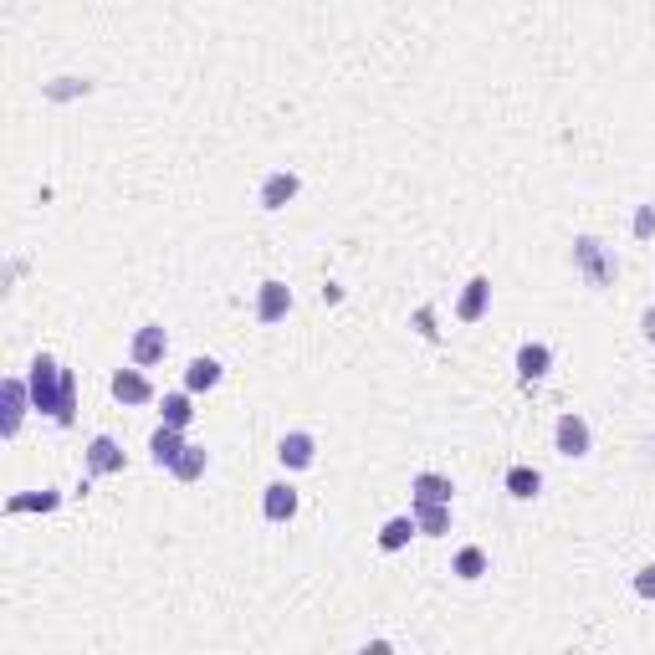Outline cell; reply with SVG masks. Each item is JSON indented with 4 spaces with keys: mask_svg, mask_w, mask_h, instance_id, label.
Masks as SVG:
<instances>
[{
    "mask_svg": "<svg viewBox=\"0 0 655 655\" xmlns=\"http://www.w3.org/2000/svg\"><path fill=\"white\" fill-rule=\"evenodd\" d=\"M635 594H640V599H655V563H645V569L635 574Z\"/></svg>",
    "mask_w": 655,
    "mask_h": 655,
    "instance_id": "cell-26",
    "label": "cell"
},
{
    "mask_svg": "<svg viewBox=\"0 0 655 655\" xmlns=\"http://www.w3.org/2000/svg\"><path fill=\"white\" fill-rule=\"evenodd\" d=\"M415 533H420V522H415V517H389L384 528H379V548H384V553H400Z\"/></svg>",
    "mask_w": 655,
    "mask_h": 655,
    "instance_id": "cell-19",
    "label": "cell"
},
{
    "mask_svg": "<svg viewBox=\"0 0 655 655\" xmlns=\"http://www.w3.org/2000/svg\"><path fill=\"white\" fill-rule=\"evenodd\" d=\"M67 379H72V369H62V364L47 359V354H36V359H31V374H26V384H31V410L57 415V405L67 400Z\"/></svg>",
    "mask_w": 655,
    "mask_h": 655,
    "instance_id": "cell-1",
    "label": "cell"
},
{
    "mask_svg": "<svg viewBox=\"0 0 655 655\" xmlns=\"http://www.w3.org/2000/svg\"><path fill=\"white\" fill-rule=\"evenodd\" d=\"M553 446H558V456H569V461H584L589 451H594V435H589V420L584 415H558V425H553Z\"/></svg>",
    "mask_w": 655,
    "mask_h": 655,
    "instance_id": "cell-3",
    "label": "cell"
},
{
    "mask_svg": "<svg viewBox=\"0 0 655 655\" xmlns=\"http://www.w3.org/2000/svg\"><path fill=\"white\" fill-rule=\"evenodd\" d=\"M451 497H456V487H451V476H441V471H420L415 482H410V502L415 507H430V502H446L451 507Z\"/></svg>",
    "mask_w": 655,
    "mask_h": 655,
    "instance_id": "cell-14",
    "label": "cell"
},
{
    "mask_svg": "<svg viewBox=\"0 0 655 655\" xmlns=\"http://www.w3.org/2000/svg\"><path fill=\"white\" fill-rule=\"evenodd\" d=\"M574 267L584 272L589 287H609V282H615V272H620V261H615V251H609L599 236H579L574 241Z\"/></svg>",
    "mask_w": 655,
    "mask_h": 655,
    "instance_id": "cell-2",
    "label": "cell"
},
{
    "mask_svg": "<svg viewBox=\"0 0 655 655\" xmlns=\"http://www.w3.org/2000/svg\"><path fill=\"white\" fill-rule=\"evenodd\" d=\"M292 313V287L287 282H261L256 287V323H282Z\"/></svg>",
    "mask_w": 655,
    "mask_h": 655,
    "instance_id": "cell-5",
    "label": "cell"
},
{
    "mask_svg": "<svg viewBox=\"0 0 655 655\" xmlns=\"http://www.w3.org/2000/svg\"><path fill=\"white\" fill-rule=\"evenodd\" d=\"M62 507V492H52V487H41V492H21V497H11L6 502V512L11 517H21V512H57Z\"/></svg>",
    "mask_w": 655,
    "mask_h": 655,
    "instance_id": "cell-18",
    "label": "cell"
},
{
    "mask_svg": "<svg viewBox=\"0 0 655 655\" xmlns=\"http://www.w3.org/2000/svg\"><path fill=\"white\" fill-rule=\"evenodd\" d=\"M297 190H302V180H297V174L292 169H272L267 174V180H261V210H282V205H292L297 200Z\"/></svg>",
    "mask_w": 655,
    "mask_h": 655,
    "instance_id": "cell-10",
    "label": "cell"
},
{
    "mask_svg": "<svg viewBox=\"0 0 655 655\" xmlns=\"http://www.w3.org/2000/svg\"><path fill=\"white\" fill-rule=\"evenodd\" d=\"M159 415H164V425L185 430V425L195 420V395H190V389H174V395H164V400H159Z\"/></svg>",
    "mask_w": 655,
    "mask_h": 655,
    "instance_id": "cell-17",
    "label": "cell"
},
{
    "mask_svg": "<svg viewBox=\"0 0 655 655\" xmlns=\"http://www.w3.org/2000/svg\"><path fill=\"white\" fill-rule=\"evenodd\" d=\"M635 236H640V241L655 236V205H640V210H635Z\"/></svg>",
    "mask_w": 655,
    "mask_h": 655,
    "instance_id": "cell-24",
    "label": "cell"
},
{
    "mask_svg": "<svg viewBox=\"0 0 655 655\" xmlns=\"http://www.w3.org/2000/svg\"><path fill=\"white\" fill-rule=\"evenodd\" d=\"M180 451H185V430H174V425L159 420V430L149 435V461H154L159 471H169L174 461H180Z\"/></svg>",
    "mask_w": 655,
    "mask_h": 655,
    "instance_id": "cell-13",
    "label": "cell"
},
{
    "mask_svg": "<svg viewBox=\"0 0 655 655\" xmlns=\"http://www.w3.org/2000/svg\"><path fill=\"white\" fill-rule=\"evenodd\" d=\"M507 492H512L517 502H533V497L543 492V476H538L533 466H512V471H507Z\"/></svg>",
    "mask_w": 655,
    "mask_h": 655,
    "instance_id": "cell-22",
    "label": "cell"
},
{
    "mask_svg": "<svg viewBox=\"0 0 655 655\" xmlns=\"http://www.w3.org/2000/svg\"><path fill=\"white\" fill-rule=\"evenodd\" d=\"M451 574H456V579H466V584H476V579L487 574V553L476 548V543H471V548H461V553L451 558Z\"/></svg>",
    "mask_w": 655,
    "mask_h": 655,
    "instance_id": "cell-23",
    "label": "cell"
},
{
    "mask_svg": "<svg viewBox=\"0 0 655 655\" xmlns=\"http://www.w3.org/2000/svg\"><path fill=\"white\" fill-rule=\"evenodd\" d=\"M221 374H226L221 364L200 354V359H190V364H185V389H190V395H205V389L221 384Z\"/></svg>",
    "mask_w": 655,
    "mask_h": 655,
    "instance_id": "cell-16",
    "label": "cell"
},
{
    "mask_svg": "<svg viewBox=\"0 0 655 655\" xmlns=\"http://www.w3.org/2000/svg\"><path fill=\"white\" fill-rule=\"evenodd\" d=\"M415 522L425 538H446L451 533V507L446 502H430V507H415Z\"/></svg>",
    "mask_w": 655,
    "mask_h": 655,
    "instance_id": "cell-21",
    "label": "cell"
},
{
    "mask_svg": "<svg viewBox=\"0 0 655 655\" xmlns=\"http://www.w3.org/2000/svg\"><path fill=\"white\" fill-rule=\"evenodd\" d=\"M205 466H210L205 446H185V451H180V461L169 466V476H174V482H200V476H205Z\"/></svg>",
    "mask_w": 655,
    "mask_h": 655,
    "instance_id": "cell-20",
    "label": "cell"
},
{
    "mask_svg": "<svg viewBox=\"0 0 655 655\" xmlns=\"http://www.w3.org/2000/svg\"><path fill=\"white\" fill-rule=\"evenodd\" d=\"M164 354H169V333H164L159 323H144V328L134 333V343H128V359H134L139 369H154Z\"/></svg>",
    "mask_w": 655,
    "mask_h": 655,
    "instance_id": "cell-4",
    "label": "cell"
},
{
    "mask_svg": "<svg viewBox=\"0 0 655 655\" xmlns=\"http://www.w3.org/2000/svg\"><path fill=\"white\" fill-rule=\"evenodd\" d=\"M26 405H31V384L26 379H6V389H0V410H6V415H0V435H6V441L21 430Z\"/></svg>",
    "mask_w": 655,
    "mask_h": 655,
    "instance_id": "cell-6",
    "label": "cell"
},
{
    "mask_svg": "<svg viewBox=\"0 0 655 655\" xmlns=\"http://www.w3.org/2000/svg\"><path fill=\"white\" fill-rule=\"evenodd\" d=\"M487 308H492V277H471L461 287V297H456V318L461 323H482Z\"/></svg>",
    "mask_w": 655,
    "mask_h": 655,
    "instance_id": "cell-8",
    "label": "cell"
},
{
    "mask_svg": "<svg viewBox=\"0 0 655 655\" xmlns=\"http://www.w3.org/2000/svg\"><path fill=\"white\" fill-rule=\"evenodd\" d=\"M415 328H420V338H435L441 328H435V308L425 302V308H415Z\"/></svg>",
    "mask_w": 655,
    "mask_h": 655,
    "instance_id": "cell-25",
    "label": "cell"
},
{
    "mask_svg": "<svg viewBox=\"0 0 655 655\" xmlns=\"http://www.w3.org/2000/svg\"><path fill=\"white\" fill-rule=\"evenodd\" d=\"M261 517H267V522H292L297 517V487L292 482L261 487Z\"/></svg>",
    "mask_w": 655,
    "mask_h": 655,
    "instance_id": "cell-11",
    "label": "cell"
},
{
    "mask_svg": "<svg viewBox=\"0 0 655 655\" xmlns=\"http://www.w3.org/2000/svg\"><path fill=\"white\" fill-rule=\"evenodd\" d=\"M87 471L93 476H118L123 471V446L113 441V435H93V441H87Z\"/></svg>",
    "mask_w": 655,
    "mask_h": 655,
    "instance_id": "cell-12",
    "label": "cell"
},
{
    "mask_svg": "<svg viewBox=\"0 0 655 655\" xmlns=\"http://www.w3.org/2000/svg\"><path fill=\"white\" fill-rule=\"evenodd\" d=\"M548 369H553V348H548V343H522V348H517V379H522V384L548 379Z\"/></svg>",
    "mask_w": 655,
    "mask_h": 655,
    "instance_id": "cell-15",
    "label": "cell"
},
{
    "mask_svg": "<svg viewBox=\"0 0 655 655\" xmlns=\"http://www.w3.org/2000/svg\"><path fill=\"white\" fill-rule=\"evenodd\" d=\"M640 333L655 343V308H645V313H640Z\"/></svg>",
    "mask_w": 655,
    "mask_h": 655,
    "instance_id": "cell-27",
    "label": "cell"
},
{
    "mask_svg": "<svg viewBox=\"0 0 655 655\" xmlns=\"http://www.w3.org/2000/svg\"><path fill=\"white\" fill-rule=\"evenodd\" d=\"M108 389H113L118 405H149V400H154V384H149V374H144L139 364H134V369H118Z\"/></svg>",
    "mask_w": 655,
    "mask_h": 655,
    "instance_id": "cell-9",
    "label": "cell"
},
{
    "mask_svg": "<svg viewBox=\"0 0 655 655\" xmlns=\"http://www.w3.org/2000/svg\"><path fill=\"white\" fill-rule=\"evenodd\" d=\"M277 461L287 466V471H308L313 461H318V441L308 430H287L282 441H277Z\"/></svg>",
    "mask_w": 655,
    "mask_h": 655,
    "instance_id": "cell-7",
    "label": "cell"
}]
</instances>
